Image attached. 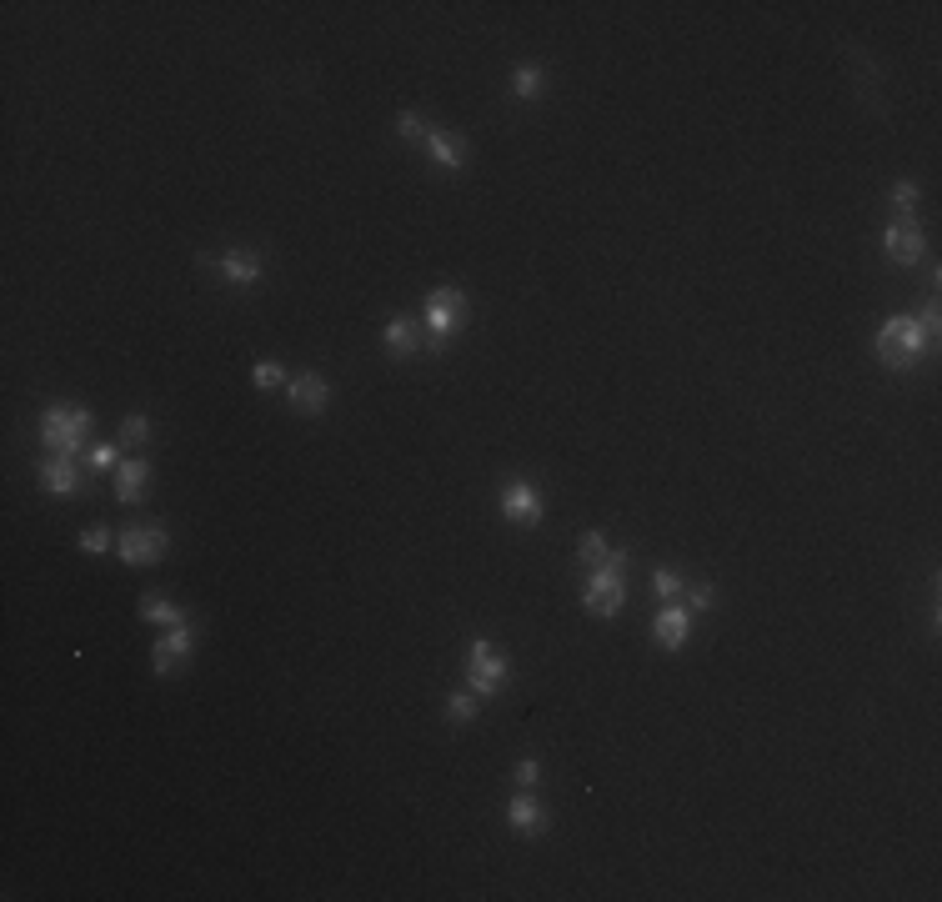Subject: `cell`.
Returning <instances> with one entry per match:
<instances>
[{"mask_svg": "<svg viewBox=\"0 0 942 902\" xmlns=\"http://www.w3.org/2000/svg\"><path fill=\"white\" fill-rule=\"evenodd\" d=\"M927 346H932V341H927V331H922L917 316H887L882 331H877V356H882L892 371H907Z\"/></svg>", "mask_w": 942, "mask_h": 902, "instance_id": "obj_1", "label": "cell"}, {"mask_svg": "<svg viewBox=\"0 0 942 902\" xmlns=\"http://www.w3.org/2000/svg\"><path fill=\"white\" fill-rule=\"evenodd\" d=\"M86 431H91V411H86V406L56 401V406H46V416H41V441H46V451H61V457L81 451Z\"/></svg>", "mask_w": 942, "mask_h": 902, "instance_id": "obj_2", "label": "cell"}, {"mask_svg": "<svg viewBox=\"0 0 942 902\" xmlns=\"http://www.w3.org/2000/svg\"><path fill=\"white\" fill-rule=\"evenodd\" d=\"M622 567H627V552H612L607 567H597L582 587V607L592 617H617L622 602H627V582H622Z\"/></svg>", "mask_w": 942, "mask_h": 902, "instance_id": "obj_3", "label": "cell"}, {"mask_svg": "<svg viewBox=\"0 0 942 902\" xmlns=\"http://www.w3.org/2000/svg\"><path fill=\"white\" fill-rule=\"evenodd\" d=\"M507 677H512V662L492 642L477 637V642L466 647V682H471V692H477V697H497Z\"/></svg>", "mask_w": 942, "mask_h": 902, "instance_id": "obj_4", "label": "cell"}, {"mask_svg": "<svg viewBox=\"0 0 942 902\" xmlns=\"http://www.w3.org/2000/svg\"><path fill=\"white\" fill-rule=\"evenodd\" d=\"M461 316H466V296L456 286L431 291V301H426V341H431V351H441L451 341V331H456Z\"/></svg>", "mask_w": 942, "mask_h": 902, "instance_id": "obj_5", "label": "cell"}, {"mask_svg": "<svg viewBox=\"0 0 942 902\" xmlns=\"http://www.w3.org/2000/svg\"><path fill=\"white\" fill-rule=\"evenodd\" d=\"M116 552H121L126 567H146V562L166 557V527H161V522H151V527H126V532L116 537Z\"/></svg>", "mask_w": 942, "mask_h": 902, "instance_id": "obj_6", "label": "cell"}, {"mask_svg": "<svg viewBox=\"0 0 942 902\" xmlns=\"http://www.w3.org/2000/svg\"><path fill=\"white\" fill-rule=\"evenodd\" d=\"M502 512H507V522H522V527H537L542 522V492L532 487V482H522V477H512V482H502Z\"/></svg>", "mask_w": 942, "mask_h": 902, "instance_id": "obj_7", "label": "cell"}, {"mask_svg": "<svg viewBox=\"0 0 942 902\" xmlns=\"http://www.w3.org/2000/svg\"><path fill=\"white\" fill-rule=\"evenodd\" d=\"M191 652H196V627L191 622H181V627H171L156 647H151V672H176L181 662H191Z\"/></svg>", "mask_w": 942, "mask_h": 902, "instance_id": "obj_8", "label": "cell"}, {"mask_svg": "<svg viewBox=\"0 0 942 902\" xmlns=\"http://www.w3.org/2000/svg\"><path fill=\"white\" fill-rule=\"evenodd\" d=\"M882 246H887V261H892V266H917V261H922V231H917V221L902 211V216L887 226Z\"/></svg>", "mask_w": 942, "mask_h": 902, "instance_id": "obj_9", "label": "cell"}, {"mask_svg": "<svg viewBox=\"0 0 942 902\" xmlns=\"http://www.w3.org/2000/svg\"><path fill=\"white\" fill-rule=\"evenodd\" d=\"M286 396H291V411H301V416H321L326 401H331V386H326L316 371H301L296 381H286Z\"/></svg>", "mask_w": 942, "mask_h": 902, "instance_id": "obj_10", "label": "cell"}, {"mask_svg": "<svg viewBox=\"0 0 942 902\" xmlns=\"http://www.w3.org/2000/svg\"><path fill=\"white\" fill-rule=\"evenodd\" d=\"M687 632H692V612H687V607H677V602H662V612L652 617V637H657L667 652H682Z\"/></svg>", "mask_w": 942, "mask_h": 902, "instance_id": "obj_11", "label": "cell"}, {"mask_svg": "<svg viewBox=\"0 0 942 902\" xmlns=\"http://www.w3.org/2000/svg\"><path fill=\"white\" fill-rule=\"evenodd\" d=\"M507 822L517 827V832H527V837H542L547 827H552V817H547V807L532 797V792H517L512 802H507Z\"/></svg>", "mask_w": 942, "mask_h": 902, "instance_id": "obj_12", "label": "cell"}, {"mask_svg": "<svg viewBox=\"0 0 942 902\" xmlns=\"http://www.w3.org/2000/svg\"><path fill=\"white\" fill-rule=\"evenodd\" d=\"M216 266H221V276H226L231 286H256V281L266 276V266H261V256H256V251H246V246H236V251H226V256H216Z\"/></svg>", "mask_w": 942, "mask_h": 902, "instance_id": "obj_13", "label": "cell"}, {"mask_svg": "<svg viewBox=\"0 0 942 902\" xmlns=\"http://www.w3.org/2000/svg\"><path fill=\"white\" fill-rule=\"evenodd\" d=\"M421 151L441 166V171H461L466 166V146L456 141V136H446V131H436V126H426V136H421Z\"/></svg>", "mask_w": 942, "mask_h": 902, "instance_id": "obj_14", "label": "cell"}, {"mask_svg": "<svg viewBox=\"0 0 942 902\" xmlns=\"http://www.w3.org/2000/svg\"><path fill=\"white\" fill-rule=\"evenodd\" d=\"M41 482H46V492H51V497H76V492H81V472L71 467V457L46 462V467H41Z\"/></svg>", "mask_w": 942, "mask_h": 902, "instance_id": "obj_15", "label": "cell"}, {"mask_svg": "<svg viewBox=\"0 0 942 902\" xmlns=\"http://www.w3.org/2000/svg\"><path fill=\"white\" fill-rule=\"evenodd\" d=\"M146 482H151V462H121L116 467V497L131 507L146 497Z\"/></svg>", "mask_w": 942, "mask_h": 902, "instance_id": "obj_16", "label": "cell"}, {"mask_svg": "<svg viewBox=\"0 0 942 902\" xmlns=\"http://www.w3.org/2000/svg\"><path fill=\"white\" fill-rule=\"evenodd\" d=\"M381 341H386V351H391V356H411V351L421 346V336H416V326H411L406 316H391V321H386V331H381Z\"/></svg>", "mask_w": 942, "mask_h": 902, "instance_id": "obj_17", "label": "cell"}, {"mask_svg": "<svg viewBox=\"0 0 942 902\" xmlns=\"http://www.w3.org/2000/svg\"><path fill=\"white\" fill-rule=\"evenodd\" d=\"M141 617H146V622H156V627H181V622H186V612H181L171 597H156V592H146V597H141Z\"/></svg>", "mask_w": 942, "mask_h": 902, "instance_id": "obj_18", "label": "cell"}, {"mask_svg": "<svg viewBox=\"0 0 942 902\" xmlns=\"http://www.w3.org/2000/svg\"><path fill=\"white\" fill-rule=\"evenodd\" d=\"M542 81H547L542 66H522V71L512 76V96H517V101H537V96H542Z\"/></svg>", "mask_w": 942, "mask_h": 902, "instance_id": "obj_19", "label": "cell"}, {"mask_svg": "<svg viewBox=\"0 0 942 902\" xmlns=\"http://www.w3.org/2000/svg\"><path fill=\"white\" fill-rule=\"evenodd\" d=\"M577 557H582V567H587V572L607 567V557H612V552H607V537H602V532H587V537H582V547H577Z\"/></svg>", "mask_w": 942, "mask_h": 902, "instance_id": "obj_20", "label": "cell"}, {"mask_svg": "<svg viewBox=\"0 0 942 902\" xmlns=\"http://www.w3.org/2000/svg\"><path fill=\"white\" fill-rule=\"evenodd\" d=\"M116 441H121V446H146V441H151V416H141V411H136V416H126Z\"/></svg>", "mask_w": 942, "mask_h": 902, "instance_id": "obj_21", "label": "cell"}, {"mask_svg": "<svg viewBox=\"0 0 942 902\" xmlns=\"http://www.w3.org/2000/svg\"><path fill=\"white\" fill-rule=\"evenodd\" d=\"M121 451H126L121 441H101V446L86 451V462H91L96 472H111V467H121Z\"/></svg>", "mask_w": 942, "mask_h": 902, "instance_id": "obj_22", "label": "cell"}, {"mask_svg": "<svg viewBox=\"0 0 942 902\" xmlns=\"http://www.w3.org/2000/svg\"><path fill=\"white\" fill-rule=\"evenodd\" d=\"M446 717L451 722H471V717H477V697H471V692H451L446 697Z\"/></svg>", "mask_w": 942, "mask_h": 902, "instance_id": "obj_23", "label": "cell"}, {"mask_svg": "<svg viewBox=\"0 0 942 902\" xmlns=\"http://www.w3.org/2000/svg\"><path fill=\"white\" fill-rule=\"evenodd\" d=\"M251 381H256L261 391H271V386L286 381V371H281V361H256V366H251Z\"/></svg>", "mask_w": 942, "mask_h": 902, "instance_id": "obj_24", "label": "cell"}, {"mask_svg": "<svg viewBox=\"0 0 942 902\" xmlns=\"http://www.w3.org/2000/svg\"><path fill=\"white\" fill-rule=\"evenodd\" d=\"M652 592H657L662 602H672V597L682 592V577H677L672 567H657V572H652Z\"/></svg>", "mask_w": 942, "mask_h": 902, "instance_id": "obj_25", "label": "cell"}, {"mask_svg": "<svg viewBox=\"0 0 942 902\" xmlns=\"http://www.w3.org/2000/svg\"><path fill=\"white\" fill-rule=\"evenodd\" d=\"M396 131H401L406 141H416V146H421V136H426V121H421L416 111H401V116H396Z\"/></svg>", "mask_w": 942, "mask_h": 902, "instance_id": "obj_26", "label": "cell"}, {"mask_svg": "<svg viewBox=\"0 0 942 902\" xmlns=\"http://www.w3.org/2000/svg\"><path fill=\"white\" fill-rule=\"evenodd\" d=\"M81 547H86V552H96V557H101V552H111V527H86V532H81Z\"/></svg>", "mask_w": 942, "mask_h": 902, "instance_id": "obj_27", "label": "cell"}, {"mask_svg": "<svg viewBox=\"0 0 942 902\" xmlns=\"http://www.w3.org/2000/svg\"><path fill=\"white\" fill-rule=\"evenodd\" d=\"M537 782H542V762H537V757H522V762H517V787L532 792Z\"/></svg>", "mask_w": 942, "mask_h": 902, "instance_id": "obj_28", "label": "cell"}, {"mask_svg": "<svg viewBox=\"0 0 942 902\" xmlns=\"http://www.w3.org/2000/svg\"><path fill=\"white\" fill-rule=\"evenodd\" d=\"M712 602H717V592H712V587H692V592H687V612H707Z\"/></svg>", "mask_w": 942, "mask_h": 902, "instance_id": "obj_29", "label": "cell"}, {"mask_svg": "<svg viewBox=\"0 0 942 902\" xmlns=\"http://www.w3.org/2000/svg\"><path fill=\"white\" fill-rule=\"evenodd\" d=\"M892 201H897V206H917V186H912V181H897V186H892Z\"/></svg>", "mask_w": 942, "mask_h": 902, "instance_id": "obj_30", "label": "cell"}]
</instances>
